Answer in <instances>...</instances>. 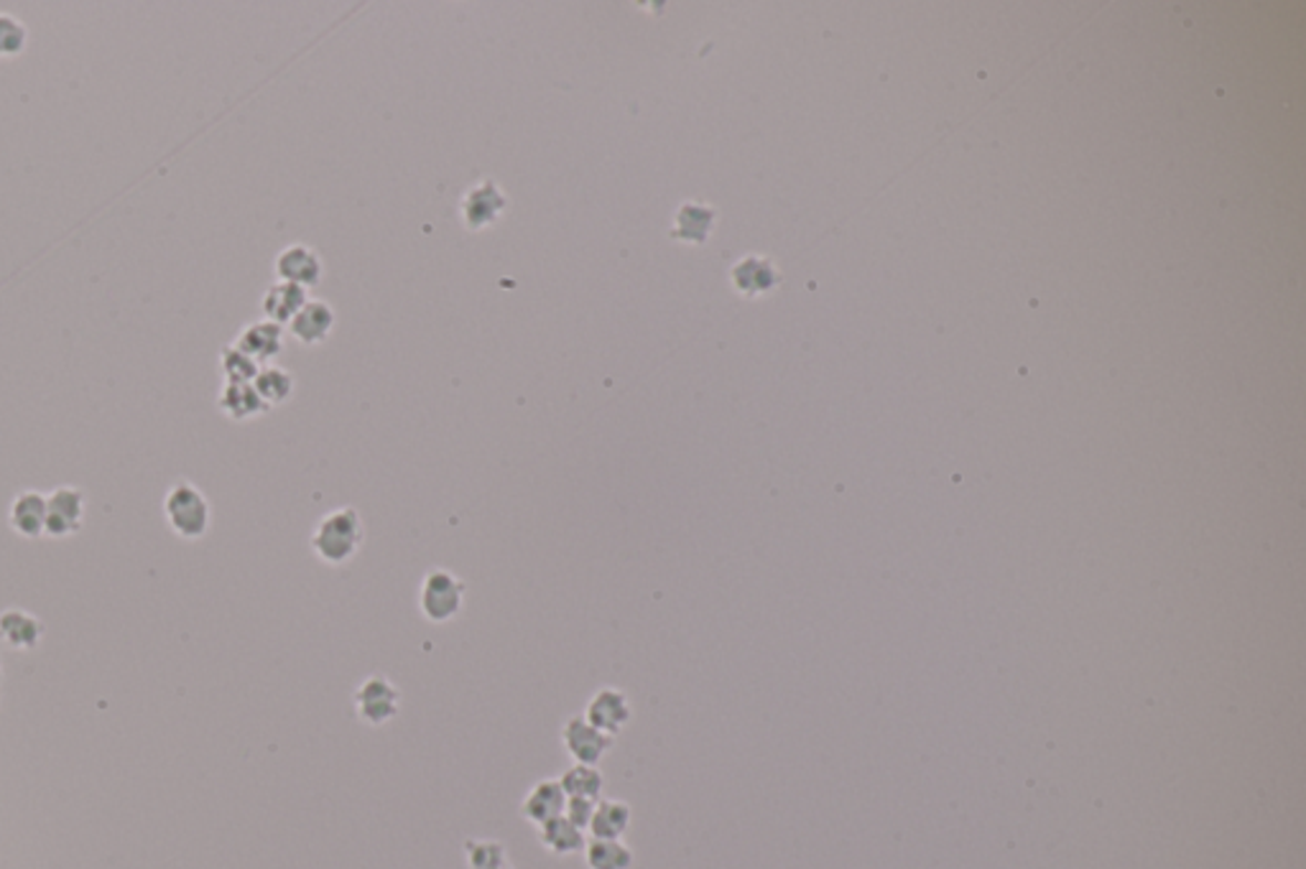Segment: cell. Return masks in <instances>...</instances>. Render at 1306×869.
<instances>
[{
    "label": "cell",
    "instance_id": "cell-1",
    "mask_svg": "<svg viewBox=\"0 0 1306 869\" xmlns=\"http://www.w3.org/2000/svg\"><path fill=\"white\" fill-rule=\"evenodd\" d=\"M366 528L356 508H337L317 523L311 534V551L330 567H342L360 551Z\"/></svg>",
    "mask_w": 1306,
    "mask_h": 869
},
{
    "label": "cell",
    "instance_id": "cell-2",
    "mask_svg": "<svg viewBox=\"0 0 1306 869\" xmlns=\"http://www.w3.org/2000/svg\"><path fill=\"white\" fill-rule=\"evenodd\" d=\"M164 518L168 528L184 541H199L207 536L209 523H213V508H209L207 495L195 483L179 479L166 489Z\"/></svg>",
    "mask_w": 1306,
    "mask_h": 869
},
{
    "label": "cell",
    "instance_id": "cell-3",
    "mask_svg": "<svg viewBox=\"0 0 1306 869\" xmlns=\"http://www.w3.org/2000/svg\"><path fill=\"white\" fill-rule=\"evenodd\" d=\"M465 604V581L446 569H432L421 581L419 610L429 622H450Z\"/></svg>",
    "mask_w": 1306,
    "mask_h": 869
},
{
    "label": "cell",
    "instance_id": "cell-4",
    "mask_svg": "<svg viewBox=\"0 0 1306 869\" xmlns=\"http://www.w3.org/2000/svg\"><path fill=\"white\" fill-rule=\"evenodd\" d=\"M356 712L370 727H383L401 712V691L391 679L368 676L356 689Z\"/></svg>",
    "mask_w": 1306,
    "mask_h": 869
},
{
    "label": "cell",
    "instance_id": "cell-5",
    "mask_svg": "<svg viewBox=\"0 0 1306 869\" xmlns=\"http://www.w3.org/2000/svg\"><path fill=\"white\" fill-rule=\"evenodd\" d=\"M505 209H508V197H505V192L493 179L477 182L475 187H470L465 192V197L460 201L462 223L473 232L485 230V227L498 223Z\"/></svg>",
    "mask_w": 1306,
    "mask_h": 869
},
{
    "label": "cell",
    "instance_id": "cell-6",
    "mask_svg": "<svg viewBox=\"0 0 1306 869\" xmlns=\"http://www.w3.org/2000/svg\"><path fill=\"white\" fill-rule=\"evenodd\" d=\"M562 745L575 763L597 765L613 749L615 737L593 727V724L585 720V714H575L564 722Z\"/></svg>",
    "mask_w": 1306,
    "mask_h": 869
},
{
    "label": "cell",
    "instance_id": "cell-7",
    "mask_svg": "<svg viewBox=\"0 0 1306 869\" xmlns=\"http://www.w3.org/2000/svg\"><path fill=\"white\" fill-rule=\"evenodd\" d=\"M84 523V493L74 485H59L47 495V536L70 538Z\"/></svg>",
    "mask_w": 1306,
    "mask_h": 869
},
{
    "label": "cell",
    "instance_id": "cell-8",
    "mask_svg": "<svg viewBox=\"0 0 1306 869\" xmlns=\"http://www.w3.org/2000/svg\"><path fill=\"white\" fill-rule=\"evenodd\" d=\"M585 720L600 732L610 734V737H618V734L628 727L630 720H634V706H630L626 691L615 686H603L595 691L593 699H589Z\"/></svg>",
    "mask_w": 1306,
    "mask_h": 869
},
{
    "label": "cell",
    "instance_id": "cell-9",
    "mask_svg": "<svg viewBox=\"0 0 1306 869\" xmlns=\"http://www.w3.org/2000/svg\"><path fill=\"white\" fill-rule=\"evenodd\" d=\"M274 271L278 276V281L297 283L301 289H311V286L322 281L325 266L319 252L311 250L309 245H289V248H284L276 256Z\"/></svg>",
    "mask_w": 1306,
    "mask_h": 869
},
{
    "label": "cell",
    "instance_id": "cell-10",
    "mask_svg": "<svg viewBox=\"0 0 1306 869\" xmlns=\"http://www.w3.org/2000/svg\"><path fill=\"white\" fill-rule=\"evenodd\" d=\"M8 526L29 541L47 536V495L39 489H21L8 508Z\"/></svg>",
    "mask_w": 1306,
    "mask_h": 869
},
{
    "label": "cell",
    "instance_id": "cell-11",
    "mask_svg": "<svg viewBox=\"0 0 1306 869\" xmlns=\"http://www.w3.org/2000/svg\"><path fill=\"white\" fill-rule=\"evenodd\" d=\"M564 806H567V793H564L559 778H544L526 793L524 804H521V816L528 824L542 826L562 816Z\"/></svg>",
    "mask_w": 1306,
    "mask_h": 869
},
{
    "label": "cell",
    "instance_id": "cell-12",
    "mask_svg": "<svg viewBox=\"0 0 1306 869\" xmlns=\"http://www.w3.org/2000/svg\"><path fill=\"white\" fill-rule=\"evenodd\" d=\"M0 640L13 651H33L44 640V622L21 607L0 612Z\"/></svg>",
    "mask_w": 1306,
    "mask_h": 869
},
{
    "label": "cell",
    "instance_id": "cell-13",
    "mask_svg": "<svg viewBox=\"0 0 1306 869\" xmlns=\"http://www.w3.org/2000/svg\"><path fill=\"white\" fill-rule=\"evenodd\" d=\"M233 344L256 362H268L278 358L284 350V329L281 324L260 319V322H250L248 327H243Z\"/></svg>",
    "mask_w": 1306,
    "mask_h": 869
},
{
    "label": "cell",
    "instance_id": "cell-14",
    "mask_svg": "<svg viewBox=\"0 0 1306 869\" xmlns=\"http://www.w3.org/2000/svg\"><path fill=\"white\" fill-rule=\"evenodd\" d=\"M714 223H718L714 207L702 205V201H685V205L677 209V215H673L669 235L673 240L687 245H705L707 238H710Z\"/></svg>",
    "mask_w": 1306,
    "mask_h": 869
},
{
    "label": "cell",
    "instance_id": "cell-15",
    "mask_svg": "<svg viewBox=\"0 0 1306 869\" xmlns=\"http://www.w3.org/2000/svg\"><path fill=\"white\" fill-rule=\"evenodd\" d=\"M335 309L327 301L309 299L299 314L289 322V332L297 337L301 344H319L325 342L335 329Z\"/></svg>",
    "mask_w": 1306,
    "mask_h": 869
},
{
    "label": "cell",
    "instance_id": "cell-16",
    "mask_svg": "<svg viewBox=\"0 0 1306 869\" xmlns=\"http://www.w3.org/2000/svg\"><path fill=\"white\" fill-rule=\"evenodd\" d=\"M730 278H732V286H736L738 293L753 299V297H761V293H765V291H771L773 286L779 283V271L773 268L769 258L745 256L743 260H738V263L732 266Z\"/></svg>",
    "mask_w": 1306,
    "mask_h": 869
},
{
    "label": "cell",
    "instance_id": "cell-17",
    "mask_svg": "<svg viewBox=\"0 0 1306 869\" xmlns=\"http://www.w3.org/2000/svg\"><path fill=\"white\" fill-rule=\"evenodd\" d=\"M307 301V289H301L297 283L276 281L271 289L264 293V299H260V311H264L268 322L284 327L299 314V309L305 307Z\"/></svg>",
    "mask_w": 1306,
    "mask_h": 869
},
{
    "label": "cell",
    "instance_id": "cell-18",
    "mask_svg": "<svg viewBox=\"0 0 1306 869\" xmlns=\"http://www.w3.org/2000/svg\"><path fill=\"white\" fill-rule=\"evenodd\" d=\"M217 408H220L223 416H227L230 421H250V418H258L264 416L268 411V406L264 401H260V395L256 393V387L253 383H225L220 395H217Z\"/></svg>",
    "mask_w": 1306,
    "mask_h": 869
},
{
    "label": "cell",
    "instance_id": "cell-19",
    "mask_svg": "<svg viewBox=\"0 0 1306 869\" xmlns=\"http://www.w3.org/2000/svg\"><path fill=\"white\" fill-rule=\"evenodd\" d=\"M630 818H634V814H630V806L626 800H597L587 831L593 834V839H623V834L630 829Z\"/></svg>",
    "mask_w": 1306,
    "mask_h": 869
},
{
    "label": "cell",
    "instance_id": "cell-20",
    "mask_svg": "<svg viewBox=\"0 0 1306 869\" xmlns=\"http://www.w3.org/2000/svg\"><path fill=\"white\" fill-rule=\"evenodd\" d=\"M538 841L544 849H549L556 857H572L585 849V831L577 829L575 824L567 821L564 816H556L552 821L538 826Z\"/></svg>",
    "mask_w": 1306,
    "mask_h": 869
},
{
    "label": "cell",
    "instance_id": "cell-21",
    "mask_svg": "<svg viewBox=\"0 0 1306 869\" xmlns=\"http://www.w3.org/2000/svg\"><path fill=\"white\" fill-rule=\"evenodd\" d=\"M587 869H634V849L623 839H589L585 844Z\"/></svg>",
    "mask_w": 1306,
    "mask_h": 869
},
{
    "label": "cell",
    "instance_id": "cell-22",
    "mask_svg": "<svg viewBox=\"0 0 1306 869\" xmlns=\"http://www.w3.org/2000/svg\"><path fill=\"white\" fill-rule=\"evenodd\" d=\"M253 387H256L260 401L271 408V406H281V403L291 399L294 387H297V381H294V375L286 368L266 365V368L258 370L256 381H253Z\"/></svg>",
    "mask_w": 1306,
    "mask_h": 869
},
{
    "label": "cell",
    "instance_id": "cell-23",
    "mask_svg": "<svg viewBox=\"0 0 1306 869\" xmlns=\"http://www.w3.org/2000/svg\"><path fill=\"white\" fill-rule=\"evenodd\" d=\"M564 793H567V798H589V800H600V793H603V773L597 770V765H579L575 763L569 767L567 773L559 778Z\"/></svg>",
    "mask_w": 1306,
    "mask_h": 869
},
{
    "label": "cell",
    "instance_id": "cell-24",
    "mask_svg": "<svg viewBox=\"0 0 1306 869\" xmlns=\"http://www.w3.org/2000/svg\"><path fill=\"white\" fill-rule=\"evenodd\" d=\"M465 859L470 869H503L508 867V851L495 839H467Z\"/></svg>",
    "mask_w": 1306,
    "mask_h": 869
},
{
    "label": "cell",
    "instance_id": "cell-25",
    "mask_svg": "<svg viewBox=\"0 0 1306 869\" xmlns=\"http://www.w3.org/2000/svg\"><path fill=\"white\" fill-rule=\"evenodd\" d=\"M220 370L225 375V383H253L256 381L260 365L230 342V344H225L223 352H220Z\"/></svg>",
    "mask_w": 1306,
    "mask_h": 869
},
{
    "label": "cell",
    "instance_id": "cell-26",
    "mask_svg": "<svg viewBox=\"0 0 1306 869\" xmlns=\"http://www.w3.org/2000/svg\"><path fill=\"white\" fill-rule=\"evenodd\" d=\"M29 46V29L13 13L0 11V59L21 56Z\"/></svg>",
    "mask_w": 1306,
    "mask_h": 869
},
{
    "label": "cell",
    "instance_id": "cell-27",
    "mask_svg": "<svg viewBox=\"0 0 1306 869\" xmlns=\"http://www.w3.org/2000/svg\"><path fill=\"white\" fill-rule=\"evenodd\" d=\"M595 806L597 800H589V798H567V806H564V818L577 826V829L587 831L589 829V821H593V814H595Z\"/></svg>",
    "mask_w": 1306,
    "mask_h": 869
},
{
    "label": "cell",
    "instance_id": "cell-28",
    "mask_svg": "<svg viewBox=\"0 0 1306 869\" xmlns=\"http://www.w3.org/2000/svg\"><path fill=\"white\" fill-rule=\"evenodd\" d=\"M0 679H3V663H0Z\"/></svg>",
    "mask_w": 1306,
    "mask_h": 869
},
{
    "label": "cell",
    "instance_id": "cell-29",
    "mask_svg": "<svg viewBox=\"0 0 1306 869\" xmlns=\"http://www.w3.org/2000/svg\"><path fill=\"white\" fill-rule=\"evenodd\" d=\"M503 869H511V867H503Z\"/></svg>",
    "mask_w": 1306,
    "mask_h": 869
}]
</instances>
